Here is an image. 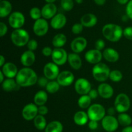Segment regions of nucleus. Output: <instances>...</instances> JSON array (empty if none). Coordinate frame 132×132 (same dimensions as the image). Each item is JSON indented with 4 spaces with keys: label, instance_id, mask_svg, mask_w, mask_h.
<instances>
[{
    "label": "nucleus",
    "instance_id": "obj_1",
    "mask_svg": "<svg viewBox=\"0 0 132 132\" xmlns=\"http://www.w3.org/2000/svg\"><path fill=\"white\" fill-rule=\"evenodd\" d=\"M38 77L34 70L30 67H24L18 71L15 80L20 87L32 86L37 83Z\"/></svg>",
    "mask_w": 132,
    "mask_h": 132
},
{
    "label": "nucleus",
    "instance_id": "obj_2",
    "mask_svg": "<svg viewBox=\"0 0 132 132\" xmlns=\"http://www.w3.org/2000/svg\"><path fill=\"white\" fill-rule=\"evenodd\" d=\"M104 37L112 42H117L123 36V29L121 26L115 23L106 24L102 29Z\"/></svg>",
    "mask_w": 132,
    "mask_h": 132
},
{
    "label": "nucleus",
    "instance_id": "obj_3",
    "mask_svg": "<svg viewBox=\"0 0 132 132\" xmlns=\"http://www.w3.org/2000/svg\"><path fill=\"white\" fill-rule=\"evenodd\" d=\"M10 39L14 45L19 47L27 45L30 40L28 32L23 28L14 29L10 35Z\"/></svg>",
    "mask_w": 132,
    "mask_h": 132
},
{
    "label": "nucleus",
    "instance_id": "obj_4",
    "mask_svg": "<svg viewBox=\"0 0 132 132\" xmlns=\"http://www.w3.org/2000/svg\"><path fill=\"white\" fill-rule=\"evenodd\" d=\"M110 69L106 63L100 62L94 65L92 68V75L95 80L100 82L106 81L110 76Z\"/></svg>",
    "mask_w": 132,
    "mask_h": 132
},
{
    "label": "nucleus",
    "instance_id": "obj_5",
    "mask_svg": "<svg viewBox=\"0 0 132 132\" xmlns=\"http://www.w3.org/2000/svg\"><path fill=\"white\" fill-rule=\"evenodd\" d=\"M106 109L100 104H94L88 108L87 113L89 119L91 120L99 121L106 116Z\"/></svg>",
    "mask_w": 132,
    "mask_h": 132
},
{
    "label": "nucleus",
    "instance_id": "obj_6",
    "mask_svg": "<svg viewBox=\"0 0 132 132\" xmlns=\"http://www.w3.org/2000/svg\"><path fill=\"white\" fill-rule=\"evenodd\" d=\"M131 102L128 96L125 93H120L115 100L114 107L119 113H125L130 109Z\"/></svg>",
    "mask_w": 132,
    "mask_h": 132
},
{
    "label": "nucleus",
    "instance_id": "obj_7",
    "mask_svg": "<svg viewBox=\"0 0 132 132\" xmlns=\"http://www.w3.org/2000/svg\"><path fill=\"white\" fill-rule=\"evenodd\" d=\"M9 23L12 28L14 29L21 28L25 23V18L21 12L15 11L11 13L9 17Z\"/></svg>",
    "mask_w": 132,
    "mask_h": 132
},
{
    "label": "nucleus",
    "instance_id": "obj_8",
    "mask_svg": "<svg viewBox=\"0 0 132 132\" xmlns=\"http://www.w3.org/2000/svg\"><path fill=\"white\" fill-rule=\"evenodd\" d=\"M49 29V25L45 18H40L35 21L33 25V31L37 36H44L47 34Z\"/></svg>",
    "mask_w": 132,
    "mask_h": 132
},
{
    "label": "nucleus",
    "instance_id": "obj_9",
    "mask_svg": "<svg viewBox=\"0 0 132 132\" xmlns=\"http://www.w3.org/2000/svg\"><path fill=\"white\" fill-rule=\"evenodd\" d=\"M74 88L76 93L80 95L88 94L92 89V85L88 80L84 78H79L76 81Z\"/></svg>",
    "mask_w": 132,
    "mask_h": 132
},
{
    "label": "nucleus",
    "instance_id": "obj_10",
    "mask_svg": "<svg viewBox=\"0 0 132 132\" xmlns=\"http://www.w3.org/2000/svg\"><path fill=\"white\" fill-rule=\"evenodd\" d=\"M59 73L60 72L59 66L54 62H48L44 66V76L48 80H54L55 79H57Z\"/></svg>",
    "mask_w": 132,
    "mask_h": 132
},
{
    "label": "nucleus",
    "instance_id": "obj_11",
    "mask_svg": "<svg viewBox=\"0 0 132 132\" xmlns=\"http://www.w3.org/2000/svg\"><path fill=\"white\" fill-rule=\"evenodd\" d=\"M68 56L67 51L63 48H55L52 54V60L53 62L57 65H63L68 61Z\"/></svg>",
    "mask_w": 132,
    "mask_h": 132
},
{
    "label": "nucleus",
    "instance_id": "obj_12",
    "mask_svg": "<svg viewBox=\"0 0 132 132\" xmlns=\"http://www.w3.org/2000/svg\"><path fill=\"white\" fill-rule=\"evenodd\" d=\"M119 124L117 118L112 115H106L102 120V126L106 131H115L118 128Z\"/></svg>",
    "mask_w": 132,
    "mask_h": 132
},
{
    "label": "nucleus",
    "instance_id": "obj_13",
    "mask_svg": "<svg viewBox=\"0 0 132 132\" xmlns=\"http://www.w3.org/2000/svg\"><path fill=\"white\" fill-rule=\"evenodd\" d=\"M38 115V107L34 103L25 105L22 110V116L26 120H32Z\"/></svg>",
    "mask_w": 132,
    "mask_h": 132
},
{
    "label": "nucleus",
    "instance_id": "obj_14",
    "mask_svg": "<svg viewBox=\"0 0 132 132\" xmlns=\"http://www.w3.org/2000/svg\"><path fill=\"white\" fill-rule=\"evenodd\" d=\"M75 79L73 72L70 71H63L60 72L57 78V81L61 86L67 87L70 85Z\"/></svg>",
    "mask_w": 132,
    "mask_h": 132
},
{
    "label": "nucleus",
    "instance_id": "obj_15",
    "mask_svg": "<svg viewBox=\"0 0 132 132\" xmlns=\"http://www.w3.org/2000/svg\"><path fill=\"white\" fill-rule=\"evenodd\" d=\"M85 58L87 62L95 65L101 62L103 58V53L96 49H90L85 53Z\"/></svg>",
    "mask_w": 132,
    "mask_h": 132
},
{
    "label": "nucleus",
    "instance_id": "obj_16",
    "mask_svg": "<svg viewBox=\"0 0 132 132\" xmlns=\"http://www.w3.org/2000/svg\"><path fill=\"white\" fill-rule=\"evenodd\" d=\"M87 43V40L85 38L79 36L72 40L70 43V48L73 53L79 54L86 49Z\"/></svg>",
    "mask_w": 132,
    "mask_h": 132
},
{
    "label": "nucleus",
    "instance_id": "obj_17",
    "mask_svg": "<svg viewBox=\"0 0 132 132\" xmlns=\"http://www.w3.org/2000/svg\"><path fill=\"white\" fill-rule=\"evenodd\" d=\"M97 91L99 93V95L104 99L111 98L114 93V90L112 85L104 82H102L98 86Z\"/></svg>",
    "mask_w": 132,
    "mask_h": 132
},
{
    "label": "nucleus",
    "instance_id": "obj_18",
    "mask_svg": "<svg viewBox=\"0 0 132 132\" xmlns=\"http://www.w3.org/2000/svg\"><path fill=\"white\" fill-rule=\"evenodd\" d=\"M57 8L54 3H46L41 9L43 18L45 19H52L57 14Z\"/></svg>",
    "mask_w": 132,
    "mask_h": 132
},
{
    "label": "nucleus",
    "instance_id": "obj_19",
    "mask_svg": "<svg viewBox=\"0 0 132 132\" xmlns=\"http://www.w3.org/2000/svg\"><path fill=\"white\" fill-rule=\"evenodd\" d=\"M1 71L7 78H14L18 72L17 66L12 62H6L2 67Z\"/></svg>",
    "mask_w": 132,
    "mask_h": 132
},
{
    "label": "nucleus",
    "instance_id": "obj_20",
    "mask_svg": "<svg viewBox=\"0 0 132 132\" xmlns=\"http://www.w3.org/2000/svg\"><path fill=\"white\" fill-rule=\"evenodd\" d=\"M67 17L61 13L57 14L53 17L50 21V26L54 29H61L65 26L67 23Z\"/></svg>",
    "mask_w": 132,
    "mask_h": 132
},
{
    "label": "nucleus",
    "instance_id": "obj_21",
    "mask_svg": "<svg viewBox=\"0 0 132 132\" xmlns=\"http://www.w3.org/2000/svg\"><path fill=\"white\" fill-rule=\"evenodd\" d=\"M36 61V55L34 51L26 50L21 54L20 58V62L24 67H30Z\"/></svg>",
    "mask_w": 132,
    "mask_h": 132
},
{
    "label": "nucleus",
    "instance_id": "obj_22",
    "mask_svg": "<svg viewBox=\"0 0 132 132\" xmlns=\"http://www.w3.org/2000/svg\"><path fill=\"white\" fill-rule=\"evenodd\" d=\"M80 23L85 27H93L97 23V18L96 16L92 13H87L82 16L81 18Z\"/></svg>",
    "mask_w": 132,
    "mask_h": 132
},
{
    "label": "nucleus",
    "instance_id": "obj_23",
    "mask_svg": "<svg viewBox=\"0 0 132 132\" xmlns=\"http://www.w3.org/2000/svg\"><path fill=\"white\" fill-rule=\"evenodd\" d=\"M103 58L107 62L114 63L119 59V54L116 49L113 48H106L103 52Z\"/></svg>",
    "mask_w": 132,
    "mask_h": 132
},
{
    "label": "nucleus",
    "instance_id": "obj_24",
    "mask_svg": "<svg viewBox=\"0 0 132 132\" xmlns=\"http://www.w3.org/2000/svg\"><path fill=\"white\" fill-rule=\"evenodd\" d=\"M68 62L70 67L74 70H79L82 66V60L77 53L68 54Z\"/></svg>",
    "mask_w": 132,
    "mask_h": 132
},
{
    "label": "nucleus",
    "instance_id": "obj_25",
    "mask_svg": "<svg viewBox=\"0 0 132 132\" xmlns=\"http://www.w3.org/2000/svg\"><path fill=\"white\" fill-rule=\"evenodd\" d=\"M12 10V5L8 0L0 1V18H5L10 15Z\"/></svg>",
    "mask_w": 132,
    "mask_h": 132
},
{
    "label": "nucleus",
    "instance_id": "obj_26",
    "mask_svg": "<svg viewBox=\"0 0 132 132\" xmlns=\"http://www.w3.org/2000/svg\"><path fill=\"white\" fill-rule=\"evenodd\" d=\"M2 89L6 92H12L13 91L18 90L19 85L17 83L16 80L14 78H6L1 83Z\"/></svg>",
    "mask_w": 132,
    "mask_h": 132
},
{
    "label": "nucleus",
    "instance_id": "obj_27",
    "mask_svg": "<svg viewBox=\"0 0 132 132\" xmlns=\"http://www.w3.org/2000/svg\"><path fill=\"white\" fill-rule=\"evenodd\" d=\"M88 119V113L84 111H77L73 116V121L75 124L78 126H84L86 124Z\"/></svg>",
    "mask_w": 132,
    "mask_h": 132
},
{
    "label": "nucleus",
    "instance_id": "obj_28",
    "mask_svg": "<svg viewBox=\"0 0 132 132\" xmlns=\"http://www.w3.org/2000/svg\"><path fill=\"white\" fill-rule=\"evenodd\" d=\"M48 100V94L43 90L38 91L34 97V102L37 106L45 105Z\"/></svg>",
    "mask_w": 132,
    "mask_h": 132
},
{
    "label": "nucleus",
    "instance_id": "obj_29",
    "mask_svg": "<svg viewBox=\"0 0 132 132\" xmlns=\"http://www.w3.org/2000/svg\"><path fill=\"white\" fill-rule=\"evenodd\" d=\"M67 41V38L66 35L63 33H59L54 36L52 43L55 48H62L65 45Z\"/></svg>",
    "mask_w": 132,
    "mask_h": 132
},
{
    "label": "nucleus",
    "instance_id": "obj_30",
    "mask_svg": "<svg viewBox=\"0 0 132 132\" xmlns=\"http://www.w3.org/2000/svg\"><path fill=\"white\" fill-rule=\"evenodd\" d=\"M63 126L58 120H53L47 124L45 132H63Z\"/></svg>",
    "mask_w": 132,
    "mask_h": 132
},
{
    "label": "nucleus",
    "instance_id": "obj_31",
    "mask_svg": "<svg viewBox=\"0 0 132 132\" xmlns=\"http://www.w3.org/2000/svg\"><path fill=\"white\" fill-rule=\"evenodd\" d=\"M34 126L39 130H45L47 126L46 120L45 116L39 114L34 119Z\"/></svg>",
    "mask_w": 132,
    "mask_h": 132
},
{
    "label": "nucleus",
    "instance_id": "obj_32",
    "mask_svg": "<svg viewBox=\"0 0 132 132\" xmlns=\"http://www.w3.org/2000/svg\"><path fill=\"white\" fill-rule=\"evenodd\" d=\"M92 98H90L88 94H84L81 95V97L79 98L77 104L81 109H87L91 106Z\"/></svg>",
    "mask_w": 132,
    "mask_h": 132
},
{
    "label": "nucleus",
    "instance_id": "obj_33",
    "mask_svg": "<svg viewBox=\"0 0 132 132\" xmlns=\"http://www.w3.org/2000/svg\"><path fill=\"white\" fill-rule=\"evenodd\" d=\"M117 120L120 125L122 126H128L131 125L132 122L131 117L126 113H121L117 116Z\"/></svg>",
    "mask_w": 132,
    "mask_h": 132
},
{
    "label": "nucleus",
    "instance_id": "obj_34",
    "mask_svg": "<svg viewBox=\"0 0 132 132\" xmlns=\"http://www.w3.org/2000/svg\"><path fill=\"white\" fill-rule=\"evenodd\" d=\"M61 85H59L57 81L55 80H51V81L48 82L47 85L46 86V91L50 94H54V93H57L58 91L59 90Z\"/></svg>",
    "mask_w": 132,
    "mask_h": 132
},
{
    "label": "nucleus",
    "instance_id": "obj_35",
    "mask_svg": "<svg viewBox=\"0 0 132 132\" xmlns=\"http://www.w3.org/2000/svg\"><path fill=\"white\" fill-rule=\"evenodd\" d=\"M122 77H123V75L119 70L115 69L110 71L109 78L113 82H119L122 80Z\"/></svg>",
    "mask_w": 132,
    "mask_h": 132
},
{
    "label": "nucleus",
    "instance_id": "obj_36",
    "mask_svg": "<svg viewBox=\"0 0 132 132\" xmlns=\"http://www.w3.org/2000/svg\"><path fill=\"white\" fill-rule=\"evenodd\" d=\"M29 14L30 18L35 21L41 18V16H42L41 10L39 8L36 7V6L32 8V9H30Z\"/></svg>",
    "mask_w": 132,
    "mask_h": 132
},
{
    "label": "nucleus",
    "instance_id": "obj_37",
    "mask_svg": "<svg viewBox=\"0 0 132 132\" xmlns=\"http://www.w3.org/2000/svg\"><path fill=\"white\" fill-rule=\"evenodd\" d=\"M61 6L65 11H70L73 9L74 3L73 0H61Z\"/></svg>",
    "mask_w": 132,
    "mask_h": 132
},
{
    "label": "nucleus",
    "instance_id": "obj_38",
    "mask_svg": "<svg viewBox=\"0 0 132 132\" xmlns=\"http://www.w3.org/2000/svg\"><path fill=\"white\" fill-rule=\"evenodd\" d=\"M84 26L81 23H76L72 26V32L74 34H79L83 31Z\"/></svg>",
    "mask_w": 132,
    "mask_h": 132
},
{
    "label": "nucleus",
    "instance_id": "obj_39",
    "mask_svg": "<svg viewBox=\"0 0 132 132\" xmlns=\"http://www.w3.org/2000/svg\"><path fill=\"white\" fill-rule=\"evenodd\" d=\"M27 48H28V50H32V51H34L36 49H37V47H38V43H37V41H36L34 39H32V40H30L28 41V43H27Z\"/></svg>",
    "mask_w": 132,
    "mask_h": 132
},
{
    "label": "nucleus",
    "instance_id": "obj_40",
    "mask_svg": "<svg viewBox=\"0 0 132 132\" xmlns=\"http://www.w3.org/2000/svg\"><path fill=\"white\" fill-rule=\"evenodd\" d=\"M123 36L129 40H132V27H127L123 30Z\"/></svg>",
    "mask_w": 132,
    "mask_h": 132
},
{
    "label": "nucleus",
    "instance_id": "obj_41",
    "mask_svg": "<svg viewBox=\"0 0 132 132\" xmlns=\"http://www.w3.org/2000/svg\"><path fill=\"white\" fill-rule=\"evenodd\" d=\"M105 47V42L102 39H99L97 40L95 43V48L97 50H101V51L103 49H104Z\"/></svg>",
    "mask_w": 132,
    "mask_h": 132
},
{
    "label": "nucleus",
    "instance_id": "obj_42",
    "mask_svg": "<svg viewBox=\"0 0 132 132\" xmlns=\"http://www.w3.org/2000/svg\"><path fill=\"white\" fill-rule=\"evenodd\" d=\"M48 79L46 78L45 76H41V77L39 78L38 80H37V84H38L40 87H46L48 83Z\"/></svg>",
    "mask_w": 132,
    "mask_h": 132
},
{
    "label": "nucleus",
    "instance_id": "obj_43",
    "mask_svg": "<svg viewBox=\"0 0 132 132\" xmlns=\"http://www.w3.org/2000/svg\"><path fill=\"white\" fill-rule=\"evenodd\" d=\"M126 13L128 17L132 20V0H130L126 5Z\"/></svg>",
    "mask_w": 132,
    "mask_h": 132
},
{
    "label": "nucleus",
    "instance_id": "obj_44",
    "mask_svg": "<svg viewBox=\"0 0 132 132\" xmlns=\"http://www.w3.org/2000/svg\"><path fill=\"white\" fill-rule=\"evenodd\" d=\"M8 32V27L3 22H0V36L3 37Z\"/></svg>",
    "mask_w": 132,
    "mask_h": 132
},
{
    "label": "nucleus",
    "instance_id": "obj_45",
    "mask_svg": "<svg viewBox=\"0 0 132 132\" xmlns=\"http://www.w3.org/2000/svg\"><path fill=\"white\" fill-rule=\"evenodd\" d=\"M52 53L53 49H52L51 47H45L42 49V54L46 57L51 56L52 54Z\"/></svg>",
    "mask_w": 132,
    "mask_h": 132
},
{
    "label": "nucleus",
    "instance_id": "obj_46",
    "mask_svg": "<svg viewBox=\"0 0 132 132\" xmlns=\"http://www.w3.org/2000/svg\"><path fill=\"white\" fill-rule=\"evenodd\" d=\"M48 113V109L45 105L38 106V114L41 115H45Z\"/></svg>",
    "mask_w": 132,
    "mask_h": 132
},
{
    "label": "nucleus",
    "instance_id": "obj_47",
    "mask_svg": "<svg viewBox=\"0 0 132 132\" xmlns=\"http://www.w3.org/2000/svg\"><path fill=\"white\" fill-rule=\"evenodd\" d=\"M88 128L92 131L97 129V128H98V121L90 120L88 122Z\"/></svg>",
    "mask_w": 132,
    "mask_h": 132
},
{
    "label": "nucleus",
    "instance_id": "obj_48",
    "mask_svg": "<svg viewBox=\"0 0 132 132\" xmlns=\"http://www.w3.org/2000/svg\"><path fill=\"white\" fill-rule=\"evenodd\" d=\"M88 94L90 96V97L92 98V99L94 100L95 99V98H97V97H98V95H99V93H98V91L97 90V89H92Z\"/></svg>",
    "mask_w": 132,
    "mask_h": 132
},
{
    "label": "nucleus",
    "instance_id": "obj_49",
    "mask_svg": "<svg viewBox=\"0 0 132 132\" xmlns=\"http://www.w3.org/2000/svg\"><path fill=\"white\" fill-rule=\"evenodd\" d=\"M116 111H117V110H116L115 107H110L107 109V113H108V115H112V116H113V115L116 113Z\"/></svg>",
    "mask_w": 132,
    "mask_h": 132
},
{
    "label": "nucleus",
    "instance_id": "obj_50",
    "mask_svg": "<svg viewBox=\"0 0 132 132\" xmlns=\"http://www.w3.org/2000/svg\"><path fill=\"white\" fill-rule=\"evenodd\" d=\"M94 1L96 5H99V6H102V5L105 4L106 0H94Z\"/></svg>",
    "mask_w": 132,
    "mask_h": 132
},
{
    "label": "nucleus",
    "instance_id": "obj_51",
    "mask_svg": "<svg viewBox=\"0 0 132 132\" xmlns=\"http://www.w3.org/2000/svg\"><path fill=\"white\" fill-rule=\"evenodd\" d=\"M121 132H132V126H128L125 127L121 131Z\"/></svg>",
    "mask_w": 132,
    "mask_h": 132
},
{
    "label": "nucleus",
    "instance_id": "obj_52",
    "mask_svg": "<svg viewBox=\"0 0 132 132\" xmlns=\"http://www.w3.org/2000/svg\"><path fill=\"white\" fill-rule=\"evenodd\" d=\"M6 63L5 62V58L3 55H0V67H2L3 65Z\"/></svg>",
    "mask_w": 132,
    "mask_h": 132
},
{
    "label": "nucleus",
    "instance_id": "obj_53",
    "mask_svg": "<svg viewBox=\"0 0 132 132\" xmlns=\"http://www.w3.org/2000/svg\"><path fill=\"white\" fill-rule=\"evenodd\" d=\"M5 76L3 74V72L1 71H0V83H2L5 80Z\"/></svg>",
    "mask_w": 132,
    "mask_h": 132
},
{
    "label": "nucleus",
    "instance_id": "obj_54",
    "mask_svg": "<svg viewBox=\"0 0 132 132\" xmlns=\"http://www.w3.org/2000/svg\"><path fill=\"white\" fill-rule=\"evenodd\" d=\"M130 0H117V2L121 5H126L129 2Z\"/></svg>",
    "mask_w": 132,
    "mask_h": 132
},
{
    "label": "nucleus",
    "instance_id": "obj_55",
    "mask_svg": "<svg viewBox=\"0 0 132 132\" xmlns=\"http://www.w3.org/2000/svg\"><path fill=\"white\" fill-rule=\"evenodd\" d=\"M46 3H54L56 0H45Z\"/></svg>",
    "mask_w": 132,
    "mask_h": 132
},
{
    "label": "nucleus",
    "instance_id": "obj_56",
    "mask_svg": "<svg viewBox=\"0 0 132 132\" xmlns=\"http://www.w3.org/2000/svg\"><path fill=\"white\" fill-rule=\"evenodd\" d=\"M75 1H76L77 4H81L82 3V1H83V0H75Z\"/></svg>",
    "mask_w": 132,
    "mask_h": 132
},
{
    "label": "nucleus",
    "instance_id": "obj_57",
    "mask_svg": "<svg viewBox=\"0 0 132 132\" xmlns=\"http://www.w3.org/2000/svg\"><path fill=\"white\" fill-rule=\"evenodd\" d=\"M106 132H111V131H106Z\"/></svg>",
    "mask_w": 132,
    "mask_h": 132
},
{
    "label": "nucleus",
    "instance_id": "obj_58",
    "mask_svg": "<svg viewBox=\"0 0 132 132\" xmlns=\"http://www.w3.org/2000/svg\"><path fill=\"white\" fill-rule=\"evenodd\" d=\"M0 1H1V0H0Z\"/></svg>",
    "mask_w": 132,
    "mask_h": 132
},
{
    "label": "nucleus",
    "instance_id": "obj_59",
    "mask_svg": "<svg viewBox=\"0 0 132 132\" xmlns=\"http://www.w3.org/2000/svg\"><path fill=\"white\" fill-rule=\"evenodd\" d=\"M92 132H94V131H92Z\"/></svg>",
    "mask_w": 132,
    "mask_h": 132
}]
</instances>
